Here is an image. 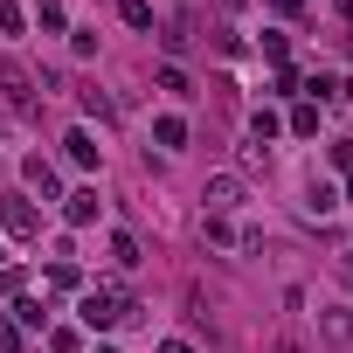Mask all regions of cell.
Returning <instances> with one entry per match:
<instances>
[{"instance_id":"1","label":"cell","mask_w":353,"mask_h":353,"mask_svg":"<svg viewBox=\"0 0 353 353\" xmlns=\"http://www.w3.org/2000/svg\"><path fill=\"white\" fill-rule=\"evenodd\" d=\"M132 312H139V298H125V291H104V284H97V291H83V305H77V319H83L90 332H111V325H125Z\"/></svg>"},{"instance_id":"2","label":"cell","mask_w":353,"mask_h":353,"mask_svg":"<svg viewBox=\"0 0 353 353\" xmlns=\"http://www.w3.org/2000/svg\"><path fill=\"white\" fill-rule=\"evenodd\" d=\"M0 97H8L21 118H35V111H42V97H35V77H28L14 56H0Z\"/></svg>"},{"instance_id":"3","label":"cell","mask_w":353,"mask_h":353,"mask_svg":"<svg viewBox=\"0 0 353 353\" xmlns=\"http://www.w3.org/2000/svg\"><path fill=\"white\" fill-rule=\"evenodd\" d=\"M243 194H250V188H243V173H215V181L201 188V201H208L215 215H229V208H243Z\"/></svg>"},{"instance_id":"4","label":"cell","mask_w":353,"mask_h":353,"mask_svg":"<svg viewBox=\"0 0 353 353\" xmlns=\"http://www.w3.org/2000/svg\"><path fill=\"white\" fill-rule=\"evenodd\" d=\"M319 339L325 346H353V312L346 305H319Z\"/></svg>"},{"instance_id":"5","label":"cell","mask_w":353,"mask_h":353,"mask_svg":"<svg viewBox=\"0 0 353 353\" xmlns=\"http://www.w3.org/2000/svg\"><path fill=\"white\" fill-rule=\"evenodd\" d=\"M0 229H8V236H35L42 222H35V208L21 194H0Z\"/></svg>"},{"instance_id":"6","label":"cell","mask_w":353,"mask_h":353,"mask_svg":"<svg viewBox=\"0 0 353 353\" xmlns=\"http://www.w3.org/2000/svg\"><path fill=\"white\" fill-rule=\"evenodd\" d=\"M77 97H83V111H90L97 125H118V104H111V97L97 90V83H90V90H77Z\"/></svg>"},{"instance_id":"7","label":"cell","mask_w":353,"mask_h":353,"mask_svg":"<svg viewBox=\"0 0 353 353\" xmlns=\"http://www.w3.org/2000/svg\"><path fill=\"white\" fill-rule=\"evenodd\" d=\"M63 152H70V166H97V139H90V132H70Z\"/></svg>"},{"instance_id":"8","label":"cell","mask_w":353,"mask_h":353,"mask_svg":"<svg viewBox=\"0 0 353 353\" xmlns=\"http://www.w3.org/2000/svg\"><path fill=\"white\" fill-rule=\"evenodd\" d=\"M63 215H70V222L83 229V222L97 215V194H90V188H77V194H63Z\"/></svg>"},{"instance_id":"9","label":"cell","mask_w":353,"mask_h":353,"mask_svg":"<svg viewBox=\"0 0 353 353\" xmlns=\"http://www.w3.org/2000/svg\"><path fill=\"white\" fill-rule=\"evenodd\" d=\"M118 14H125V28H152V0H118Z\"/></svg>"},{"instance_id":"10","label":"cell","mask_w":353,"mask_h":353,"mask_svg":"<svg viewBox=\"0 0 353 353\" xmlns=\"http://www.w3.org/2000/svg\"><path fill=\"white\" fill-rule=\"evenodd\" d=\"M305 208H312V215H332V208H339V194H332L325 181H312V194H305Z\"/></svg>"},{"instance_id":"11","label":"cell","mask_w":353,"mask_h":353,"mask_svg":"<svg viewBox=\"0 0 353 353\" xmlns=\"http://www.w3.org/2000/svg\"><path fill=\"white\" fill-rule=\"evenodd\" d=\"M159 90H173V97H194V83H188V70H173V63L159 70Z\"/></svg>"},{"instance_id":"12","label":"cell","mask_w":353,"mask_h":353,"mask_svg":"<svg viewBox=\"0 0 353 353\" xmlns=\"http://www.w3.org/2000/svg\"><path fill=\"white\" fill-rule=\"evenodd\" d=\"M152 139H159V145H188V125H181V118H159Z\"/></svg>"},{"instance_id":"13","label":"cell","mask_w":353,"mask_h":353,"mask_svg":"<svg viewBox=\"0 0 353 353\" xmlns=\"http://www.w3.org/2000/svg\"><path fill=\"white\" fill-rule=\"evenodd\" d=\"M291 132L312 139V132H319V104H298V111H291Z\"/></svg>"},{"instance_id":"14","label":"cell","mask_w":353,"mask_h":353,"mask_svg":"<svg viewBox=\"0 0 353 353\" xmlns=\"http://www.w3.org/2000/svg\"><path fill=\"white\" fill-rule=\"evenodd\" d=\"M49 284H56V291H77L83 277H77V263H70V256H56V270H49Z\"/></svg>"},{"instance_id":"15","label":"cell","mask_w":353,"mask_h":353,"mask_svg":"<svg viewBox=\"0 0 353 353\" xmlns=\"http://www.w3.org/2000/svg\"><path fill=\"white\" fill-rule=\"evenodd\" d=\"M250 132H256V145H270V139H277V111H256V118H250Z\"/></svg>"},{"instance_id":"16","label":"cell","mask_w":353,"mask_h":353,"mask_svg":"<svg viewBox=\"0 0 353 353\" xmlns=\"http://www.w3.org/2000/svg\"><path fill=\"white\" fill-rule=\"evenodd\" d=\"M28 181H35L42 194H56V173H49V159H28Z\"/></svg>"},{"instance_id":"17","label":"cell","mask_w":353,"mask_h":353,"mask_svg":"<svg viewBox=\"0 0 353 353\" xmlns=\"http://www.w3.org/2000/svg\"><path fill=\"white\" fill-rule=\"evenodd\" d=\"M35 21L42 28H63V0H35Z\"/></svg>"},{"instance_id":"18","label":"cell","mask_w":353,"mask_h":353,"mask_svg":"<svg viewBox=\"0 0 353 353\" xmlns=\"http://www.w3.org/2000/svg\"><path fill=\"white\" fill-rule=\"evenodd\" d=\"M111 256H118V263L132 270V263H139V243H132V236H111Z\"/></svg>"},{"instance_id":"19","label":"cell","mask_w":353,"mask_h":353,"mask_svg":"<svg viewBox=\"0 0 353 353\" xmlns=\"http://www.w3.org/2000/svg\"><path fill=\"white\" fill-rule=\"evenodd\" d=\"M21 21H28V14H21V8H8V0H0V35H21Z\"/></svg>"},{"instance_id":"20","label":"cell","mask_w":353,"mask_h":353,"mask_svg":"<svg viewBox=\"0 0 353 353\" xmlns=\"http://www.w3.org/2000/svg\"><path fill=\"white\" fill-rule=\"evenodd\" d=\"M0 353H21V332H14L8 319H0Z\"/></svg>"},{"instance_id":"21","label":"cell","mask_w":353,"mask_h":353,"mask_svg":"<svg viewBox=\"0 0 353 353\" xmlns=\"http://www.w3.org/2000/svg\"><path fill=\"white\" fill-rule=\"evenodd\" d=\"M21 284H28V277H21L14 263H0V291H21Z\"/></svg>"},{"instance_id":"22","label":"cell","mask_w":353,"mask_h":353,"mask_svg":"<svg viewBox=\"0 0 353 353\" xmlns=\"http://www.w3.org/2000/svg\"><path fill=\"white\" fill-rule=\"evenodd\" d=\"M270 8H277V14H298V8H305V0H270Z\"/></svg>"},{"instance_id":"23","label":"cell","mask_w":353,"mask_h":353,"mask_svg":"<svg viewBox=\"0 0 353 353\" xmlns=\"http://www.w3.org/2000/svg\"><path fill=\"white\" fill-rule=\"evenodd\" d=\"M159 353H194V346H188V339H166V346H159Z\"/></svg>"},{"instance_id":"24","label":"cell","mask_w":353,"mask_h":353,"mask_svg":"<svg viewBox=\"0 0 353 353\" xmlns=\"http://www.w3.org/2000/svg\"><path fill=\"white\" fill-rule=\"evenodd\" d=\"M277 353H305V346H291V339H284V346H277Z\"/></svg>"},{"instance_id":"25","label":"cell","mask_w":353,"mask_h":353,"mask_svg":"<svg viewBox=\"0 0 353 353\" xmlns=\"http://www.w3.org/2000/svg\"><path fill=\"white\" fill-rule=\"evenodd\" d=\"M97 353H118V346H97Z\"/></svg>"},{"instance_id":"26","label":"cell","mask_w":353,"mask_h":353,"mask_svg":"<svg viewBox=\"0 0 353 353\" xmlns=\"http://www.w3.org/2000/svg\"><path fill=\"white\" fill-rule=\"evenodd\" d=\"M346 270H353V256H346Z\"/></svg>"}]
</instances>
